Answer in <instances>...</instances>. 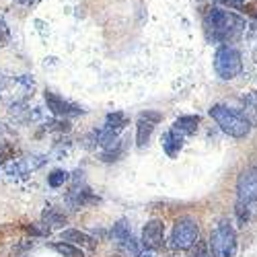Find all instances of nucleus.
<instances>
[{
  "label": "nucleus",
  "instance_id": "9b49d317",
  "mask_svg": "<svg viewBox=\"0 0 257 257\" xmlns=\"http://www.w3.org/2000/svg\"><path fill=\"white\" fill-rule=\"evenodd\" d=\"M99 202H101V198L95 196L89 187H80V189L74 187L70 194H68V204L72 208H87V206H95Z\"/></svg>",
  "mask_w": 257,
  "mask_h": 257
},
{
  "label": "nucleus",
  "instance_id": "4be33fe9",
  "mask_svg": "<svg viewBox=\"0 0 257 257\" xmlns=\"http://www.w3.org/2000/svg\"><path fill=\"white\" fill-rule=\"evenodd\" d=\"M9 35H7V27H0V46H7Z\"/></svg>",
  "mask_w": 257,
  "mask_h": 257
},
{
  "label": "nucleus",
  "instance_id": "20e7f679",
  "mask_svg": "<svg viewBox=\"0 0 257 257\" xmlns=\"http://www.w3.org/2000/svg\"><path fill=\"white\" fill-rule=\"evenodd\" d=\"M214 70L222 80H230L234 76H239L243 70V56L234 46H220L214 52Z\"/></svg>",
  "mask_w": 257,
  "mask_h": 257
},
{
  "label": "nucleus",
  "instance_id": "ddd939ff",
  "mask_svg": "<svg viewBox=\"0 0 257 257\" xmlns=\"http://www.w3.org/2000/svg\"><path fill=\"white\" fill-rule=\"evenodd\" d=\"M161 144H163V151L167 153V157L169 159H175L179 155V151L183 148V138L179 134H175L173 130H169V132L163 134Z\"/></svg>",
  "mask_w": 257,
  "mask_h": 257
},
{
  "label": "nucleus",
  "instance_id": "423d86ee",
  "mask_svg": "<svg viewBox=\"0 0 257 257\" xmlns=\"http://www.w3.org/2000/svg\"><path fill=\"white\" fill-rule=\"evenodd\" d=\"M44 99H46V105H48V109L52 115L56 117H74V115H82L84 109L66 99H62L60 95L52 93V91H46L44 93Z\"/></svg>",
  "mask_w": 257,
  "mask_h": 257
},
{
  "label": "nucleus",
  "instance_id": "f03ea898",
  "mask_svg": "<svg viewBox=\"0 0 257 257\" xmlns=\"http://www.w3.org/2000/svg\"><path fill=\"white\" fill-rule=\"evenodd\" d=\"M208 113L214 121H216V125L220 130L230 138H237V140L247 138L251 127H253L251 121L245 117V113H241L237 109H230L226 105H212Z\"/></svg>",
  "mask_w": 257,
  "mask_h": 257
},
{
  "label": "nucleus",
  "instance_id": "0eeeda50",
  "mask_svg": "<svg viewBox=\"0 0 257 257\" xmlns=\"http://www.w3.org/2000/svg\"><path fill=\"white\" fill-rule=\"evenodd\" d=\"M163 119V115L159 111H144L140 113L138 117V123H136V144L138 148H144L148 142H151V136L155 132L157 123Z\"/></svg>",
  "mask_w": 257,
  "mask_h": 257
},
{
  "label": "nucleus",
  "instance_id": "7ed1b4c3",
  "mask_svg": "<svg viewBox=\"0 0 257 257\" xmlns=\"http://www.w3.org/2000/svg\"><path fill=\"white\" fill-rule=\"evenodd\" d=\"M208 247L212 257H234V253H237V232L228 220H220L216 228L210 232Z\"/></svg>",
  "mask_w": 257,
  "mask_h": 257
},
{
  "label": "nucleus",
  "instance_id": "f3484780",
  "mask_svg": "<svg viewBox=\"0 0 257 257\" xmlns=\"http://www.w3.org/2000/svg\"><path fill=\"white\" fill-rule=\"evenodd\" d=\"M245 117L251 121V125H257V95H249L245 99Z\"/></svg>",
  "mask_w": 257,
  "mask_h": 257
},
{
  "label": "nucleus",
  "instance_id": "f8f14e48",
  "mask_svg": "<svg viewBox=\"0 0 257 257\" xmlns=\"http://www.w3.org/2000/svg\"><path fill=\"white\" fill-rule=\"evenodd\" d=\"M198 125H200V115H181V117L175 119L171 130H173L175 134H179L181 138H185V136L196 134Z\"/></svg>",
  "mask_w": 257,
  "mask_h": 257
},
{
  "label": "nucleus",
  "instance_id": "412c9836",
  "mask_svg": "<svg viewBox=\"0 0 257 257\" xmlns=\"http://www.w3.org/2000/svg\"><path fill=\"white\" fill-rule=\"evenodd\" d=\"M189 257H212V253H210V247H208L204 241H198L196 249L191 251V255H189Z\"/></svg>",
  "mask_w": 257,
  "mask_h": 257
},
{
  "label": "nucleus",
  "instance_id": "39448f33",
  "mask_svg": "<svg viewBox=\"0 0 257 257\" xmlns=\"http://www.w3.org/2000/svg\"><path fill=\"white\" fill-rule=\"evenodd\" d=\"M198 241H200L198 220H194L191 216L179 218L173 226V232H171V247L179 249V251H187L191 247H196Z\"/></svg>",
  "mask_w": 257,
  "mask_h": 257
},
{
  "label": "nucleus",
  "instance_id": "5701e85b",
  "mask_svg": "<svg viewBox=\"0 0 257 257\" xmlns=\"http://www.w3.org/2000/svg\"><path fill=\"white\" fill-rule=\"evenodd\" d=\"M171 257H179V255H171Z\"/></svg>",
  "mask_w": 257,
  "mask_h": 257
},
{
  "label": "nucleus",
  "instance_id": "9d476101",
  "mask_svg": "<svg viewBox=\"0 0 257 257\" xmlns=\"http://www.w3.org/2000/svg\"><path fill=\"white\" fill-rule=\"evenodd\" d=\"M60 239H62L64 243L76 245V247H80V249H95V247H97V241L91 237V234L82 232V230H78V228H66V230H62Z\"/></svg>",
  "mask_w": 257,
  "mask_h": 257
},
{
  "label": "nucleus",
  "instance_id": "dca6fc26",
  "mask_svg": "<svg viewBox=\"0 0 257 257\" xmlns=\"http://www.w3.org/2000/svg\"><path fill=\"white\" fill-rule=\"evenodd\" d=\"M41 220L48 222L50 226H62V224H66V216L64 214H60L56 208H46L44 210V216H41Z\"/></svg>",
  "mask_w": 257,
  "mask_h": 257
},
{
  "label": "nucleus",
  "instance_id": "4468645a",
  "mask_svg": "<svg viewBox=\"0 0 257 257\" xmlns=\"http://www.w3.org/2000/svg\"><path fill=\"white\" fill-rule=\"evenodd\" d=\"M111 234H113V239H115L121 247H123L125 243H130V241H132V230H130V224H127L125 220H119L117 224H113Z\"/></svg>",
  "mask_w": 257,
  "mask_h": 257
},
{
  "label": "nucleus",
  "instance_id": "a211bd4d",
  "mask_svg": "<svg viewBox=\"0 0 257 257\" xmlns=\"http://www.w3.org/2000/svg\"><path fill=\"white\" fill-rule=\"evenodd\" d=\"M66 181H68V173H66L64 169H56V171H52V173L48 175V185H50L52 189L62 187Z\"/></svg>",
  "mask_w": 257,
  "mask_h": 257
},
{
  "label": "nucleus",
  "instance_id": "2eb2a0df",
  "mask_svg": "<svg viewBox=\"0 0 257 257\" xmlns=\"http://www.w3.org/2000/svg\"><path fill=\"white\" fill-rule=\"evenodd\" d=\"M125 125H127V117L121 111H113V113L107 115V119H105V127H109V130H113V132L123 130Z\"/></svg>",
  "mask_w": 257,
  "mask_h": 257
},
{
  "label": "nucleus",
  "instance_id": "6e6552de",
  "mask_svg": "<svg viewBox=\"0 0 257 257\" xmlns=\"http://www.w3.org/2000/svg\"><path fill=\"white\" fill-rule=\"evenodd\" d=\"M163 243H165V224H163V220H159V218L148 220L142 228V245L146 249L155 251V249L163 247Z\"/></svg>",
  "mask_w": 257,
  "mask_h": 257
},
{
  "label": "nucleus",
  "instance_id": "6ab92c4d",
  "mask_svg": "<svg viewBox=\"0 0 257 257\" xmlns=\"http://www.w3.org/2000/svg\"><path fill=\"white\" fill-rule=\"evenodd\" d=\"M54 249H56L58 253H62L64 257H84L82 251H80V247L70 245V243H56Z\"/></svg>",
  "mask_w": 257,
  "mask_h": 257
},
{
  "label": "nucleus",
  "instance_id": "1a4fd4ad",
  "mask_svg": "<svg viewBox=\"0 0 257 257\" xmlns=\"http://www.w3.org/2000/svg\"><path fill=\"white\" fill-rule=\"evenodd\" d=\"M237 191L241 202H247V204L257 202V169L243 171L237 181Z\"/></svg>",
  "mask_w": 257,
  "mask_h": 257
},
{
  "label": "nucleus",
  "instance_id": "aec40b11",
  "mask_svg": "<svg viewBox=\"0 0 257 257\" xmlns=\"http://www.w3.org/2000/svg\"><path fill=\"white\" fill-rule=\"evenodd\" d=\"M121 153H123V146L117 142V144H113L111 148H105V153L101 155V159H103L105 163H111V161H117Z\"/></svg>",
  "mask_w": 257,
  "mask_h": 257
},
{
  "label": "nucleus",
  "instance_id": "f257e3e1",
  "mask_svg": "<svg viewBox=\"0 0 257 257\" xmlns=\"http://www.w3.org/2000/svg\"><path fill=\"white\" fill-rule=\"evenodd\" d=\"M204 23H206L210 37L214 41H220V44H226V41L234 39L245 27V21L241 17L228 11H222V9H216V7L206 13Z\"/></svg>",
  "mask_w": 257,
  "mask_h": 257
}]
</instances>
